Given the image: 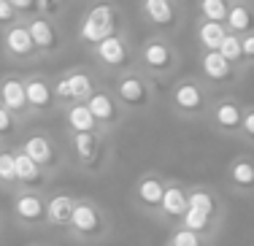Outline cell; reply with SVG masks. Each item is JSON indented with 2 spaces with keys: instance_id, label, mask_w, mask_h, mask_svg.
Instances as JSON below:
<instances>
[{
  "instance_id": "cell-1",
  "label": "cell",
  "mask_w": 254,
  "mask_h": 246,
  "mask_svg": "<svg viewBox=\"0 0 254 246\" xmlns=\"http://www.w3.org/2000/svg\"><path fill=\"white\" fill-rule=\"evenodd\" d=\"M65 157L68 165L87 176H100L111 165V143L108 135L98 133H68L65 135Z\"/></svg>"
},
{
  "instance_id": "cell-2",
  "label": "cell",
  "mask_w": 254,
  "mask_h": 246,
  "mask_svg": "<svg viewBox=\"0 0 254 246\" xmlns=\"http://www.w3.org/2000/svg\"><path fill=\"white\" fill-rule=\"evenodd\" d=\"M111 233H114L111 214H108L95 197H76L73 219H70V227H68L65 236L76 244L98 246L103 241H108Z\"/></svg>"
},
{
  "instance_id": "cell-3",
  "label": "cell",
  "mask_w": 254,
  "mask_h": 246,
  "mask_svg": "<svg viewBox=\"0 0 254 246\" xmlns=\"http://www.w3.org/2000/svg\"><path fill=\"white\" fill-rule=\"evenodd\" d=\"M168 182H171V176H165L160 171H143L130 189L132 208L149 219H157L162 197H165V189H168Z\"/></svg>"
},
{
  "instance_id": "cell-4",
  "label": "cell",
  "mask_w": 254,
  "mask_h": 246,
  "mask_svg": "<svg viewBox=\"0 0 254 246\" xmlns=\"http://www.w3.org/2000/svg\"><path fill=\"white\" fill-rule=\"evenodd\" d=\"M19 152H25L33 163H38L49 179H54L65 165H68L65 149L60 146L49 133H30V135H25L19 141Z\"/></svg>"
},
{
  "instance_id": "cell-5",
  "label": "cell",
  "mask_w": 254,
  "mask_h": 246,
  "mask_svg": "<svg viewBox=\"0 0 254 246\" xmlns=\"http://www.w3.org/2000/svg\"><path fill=\"white\" fill-rule=\"evenodd\" d=\"M171 109L181 119H203L211 111V95L200 81L181 79L171 89Z\"/></svg>"
},
{
  "instance_id": "cell-6",
  "label": "cell",
  "mask_w": 254,
  "mask_h": 246,
  "mask_svg": "<svg viewBox=\"0 0 254 246\" xmlns=\"http://www.w3.org/2000/svg\"><path fill=\"white\" fill-rule=\"evenodd\" d=\"M46 195L49 192L16 189L11 195V214L22 230H44L46 225Z\"/></svg>"
},
{
  "instance_id": "cell-7",
  "label": "cell",
  "mask_w": 254,
  "mask_h": 246,
  "mask_svg": "<svg viewBox=\"0 0 254 246\" xmlns=\"http://www.w3.org/2000/svg\"><path fill=\"white\" fill-rule=\"evenodd\" d=\"M114 98L119 100V106H122L125 111H146L154 100V92H152V84L146 81V76L122 73L117 79Z\"/></svg>"
},
{
  "instance_id": "cell-8",
  "label": "cell",
  "mask_w": 254,
  "mask_h": 246,
  "mask_svg": "<svg viewBox=\"0 0 254 246\" xmlns=\"http://www.w3.org/2000/svg\"><path fill=\"white\" fill-rule=\"evenodd\" d=\"M87 109L92 111V117H95V122H98L103 135H111L127 117V111L119 106V100L111 92H106V89H95L92 98L87 100Z\"/></svg>"
},
{
  "instance_id": "cell-9",
  "label": "cell",
  "mask_w": 254,
  "mask_h": 246,
  "mask_svg": "<svg viewBox=\"0 0 254 246\" xmlns=\"http://www.w3.org/2000/svg\"><path fill=\"white\" fill-rule=\"evenodd\" d=\"M208 122L216 133L222 135H233L238 138L241 135V122H244V106L233 98H222L216 103H211V111H208Z\"/></svg>"
},
{
  "instance_id": "cell-10",
  "label": "cell",
  "mask_w": 254,
  "mask_h": 246,
  "mask_svg": "<svg viewBox=\"0 0 254 246\" xmlns=\"http://www.w3.org/2000/svg\"><path fill=\"white\" fill-rule=\"evenodd\" d=\"M187 211H190V189L181 182H176V179H171V182H168V189H165V197H162L160 214H157L154 222L173 227L184 219Z\"/></svg>"
},
{
  "instance_id": "cell-11",
  "label": "cell",
  "mask_w": 254,
  "mask_h": 246,
  "mask_svg": "<svg viewBox=\"0 0 254 246\" xmlns=\"http://www.w3.org/2000/svg\"><path fill=\"white\" fill-rule=\"evenodd\" d=\"M114 27H117V19H114V8L106 3L95 5V8H89L87 19H84L81 25V38L87 41V44H103L106 38H111L114 35Z\"/></svg>"
},
{
  "instance_id": "cell-12",
  "label": "cell",
  "mask_w": 254,
  "mask_h": 246,
  "mask_svg": "<svg viewBox=\"0 0 254 246\" xmlns=\"http://www.w3.org/2000/svg\"><path fill=\"white\" fill-rule=\"evenodd\" d=\"M227 187L238 197H254V157L252 154H235L227 163Z\"/></svg>"
},
{
  "instance_id": "cell-13",
  "label": "cell",
  "mask_w": 254,
  "mask_h": 246,
  "mask_svg": "<svg viewBox=\"0 0 254 246\" xmlns=\"http://www.w3.org/2000/svg\"><path fill=\"white\" fill-rule=\"evenodd\" d=\"M76 197L73 192H49L46 195V225L52 230H63L68 233L70 219H73V208H76Z\"/></svg>"
},
{
  "instance_id": "cell-14",
  "label": "cell",
  "mask_w": 254,
  "mask_h": 246,
  "mask_svg": "<svg viewBox=\"0 0 254 246\" xmlns=\"http://www.w3.org/2000/svg\"><path fill=\"white\" fill-rule=\"evenodd\" d=\"M25 95H27V109H30V117L33 114H52L54 109L60 106L57 95H54V87L44 76H30L25 81Z\"/></svg>"
},
{
  "instance_id": "cell-15",
  "label": "cell",
  "mask_w": 254,
  "mask_h": 246,
  "mask_svg": "<svg viewBox=\"0 0 254 246\" xmlns=\"http://www.w3.org/2000/svg\"><path fill=\"white\" fill-rule=\"evenodd\" d=\"M14 163H16V189H35V192H46L52 179L44 173V168L27 157L25 152L14 149Z\"/></svg>"
},
{
  "instance_id": "cell-16",
  "label": "cell",
  "mask_w": 254,
  "mask_h": 246,
  "mask_svg": "<svg viewBox=\"0 0 254 246\" xmlns=\"http://www.w3.org/2000/svg\"><path fill=\"white\" fill-rule=\"evenodd\" d=\"M190 189V208L192 211H200L205 214V217L211 219H219L225 222V200L219 197V192H216L214 187H208V184H192Z\"/></svg>"
},
{
  "instance_id": "cell-17",
  "label": "cell",
  "mask_w": 254,
  "mask_h": 246,
  "mask_svg": "<svg viewBox=\"0 0 254 246\" xmlns=\"http://www.w3.org/2000/svg\"><path fill=\"white\" fill-rule=\"evenodd\" d=\"M141 60L146 65V70L154 76H168L173 70V65H176V55H173V49L165 41H146Z\"/></svg>"
},
{
  "instance_id": "cell-18",
  "label": "cell",
  "mask_w": 254,
  "mask_h": 246,
  "mask_svg": "<svg viewBox=\"0 0 254 246\" xmlns=\"http://www.w3.org/2000/svg\"><path fill=\"white\" fill-rule=\"evenodd\" d=\"M0 106H5L11 114H16L19 119L30 117L27 109V95H25V81L16 79V76H5L0 81Z\"/></svg>"
},
{
  "instance_id": "cell-19",
  "label": "cell",
  "mask_w": 254,
  "mask_h": 246,
  "mask_svg": "<svg viewBox=\"0 0 254 246\" xmlns=\"http://www.w3.org/2000/svg\"><path fill=\"white\" fill-rule=\"evenodd\" d=\"M5 52H8L11 57H16V60H30L35 55V44H33V35H30V30L27 27H22V25H14V27H8L5 30Z\"/></svg>"
},
{
  "instance_id": "cell-20",
  "label": "cell",
  "mask_w": 254,
  "mask_h": 246,
  "mask_svg": "<svg viewBox=\"0 0 254 246\" xmlns=\"http://www.w3.org/2000/svg\"><path fill=\"white\" fill-rule=\"evenodd\" d=\"M63 111H65V130L68 133H98L100 130L92 111L87 109V103H70Z\"/></svg>"
},
{
  "instance_id": "cell-21",
  "label": "cell",
  "mask_w": 254,
  "mask_h": 246,
  "mask_svg": "<svg viewBox=\"0 0 254 246\" xmlns=\"http://www.w3.org/2000/svg\"><path fill=\"white\" fill-rule=\"evenodd\" d=\"M200 70L211 84H227L233 79V65H230L219 52H205L200 57Z\"/></svg>"
},
{
  "instance_id": "cell-22",
  "label": "cell",
  "mask_w": 254,
  "mask_h": 246,
  "mask_svg": "<svg viewBox=\"0 0 254 246\" xmlns=\"http://www.w3.org/2000/svg\"><path fill=\"white\" fill-rule=\"evenodd\" d=\"M30 35H33V44L38 52H57L60 49V35L57 30H54V25L49 19H44V16H38V19H33L27 25Z\"/></svg>"
},
{
  "instance_id": "cell-23",
  "label": "cell",
  "mask_w": 254,
  "mask_h": 246,
  "mask_svg": "<svg viewBox=\"0 0 254 246\" xmlns=\"http://www.w3.org/2000/svg\"><path fill=\"white\" fill-rule=\"evenodd\" d=\"M95 55H98V60L106 68L117 70V68H122V65H127V46L119 35H111V38H106L103 44H98Z\"/></svg>"
},
{
  "instance_id": "cell-24",
  "label": "cell",
  "mask_w": 254,
  "mask_h": 246,
  "mask_svg": "<svg viewBox=\"0 0 254 246\" xmlns=\"http://www.w3.org/2000/svg\"><path fill=\"white\" fill-rule=\"evenodd\" d=\"M179 225L190 227L192 233L208 238V241H216V238H219V230H222V222L219 219H211V217H205V214H200V211H192V208L184 214V219H181Z\"/></svg>"
},
{
  "instance_id": "cell-25",
  "label": "cell",
  "mask_w": 254,
  "mask_h": 246,
  "mask_svg": "<svg viewBox=\"0 0 254 246\" xmlns=\"http://www.w3.org/2000/svg\"><path fill=\"white\" fill-rule=\"evenodd\" d=\"M65 79L70 84V103H87V100L92 98L95 81L89 73H84V70H70Z\"/></svg>"
},
{
  "instance_id": "cell-26",
  "label": "cell",
  "mask_w": 254,
  "mask_h": 246,
  "mask_svg": "<svg viewBox=\"0 0 254 246\" xmlns=\"http://www.w3.org/2000/svg\"><path fill=\"white\" fill-rule=\"evenodd\" d=\"M143 11H146L149 22L157 27H168L176 19V11H173L171 0H143Z\"/></svg>"
},
{
  "instance_id": "cell-27",
  "label": "cell",
  "mask_w": 254,
  "mask_h": 246,
  "mask_svg": "<svg viewBox=\"0 0 254 246\" xmlns=\"http://www.w3.org/2000/svg\"><path fill=\"white\" fill-rule=\"evenodd\" d=\"M0 189L14 195L16 192V163H14V149L3 146L0 149Z\"/></svg>"
},
{
  "instance_id": "cell-28",
  "label": "cell",
  "mask_w": 254,
  "mask_h": 246,
  "mask_svg": "<svg viewBox=\"0 0 254 246\" xmlns=\"http://www.w3.org/2000/svg\"><path fill=\"white\" fill-rule=\"evenodd\" d=\"M22 124H25V119L11 114L5 106H0V143H3V146L14 143L16 138L22 135Z\"/></svg>"
},
{
  "instance_id": "cell-29",
  "label": "cell",
  "mask_w": 254,
  "mask_h": 246,
  "mask_svg": "<svg viewBox=\"0 0 254 246\" xmlns=\"http://www.w3.org/2000/svg\"><path fill=\"white\" fill-rule=\"evenodd\" d=\"M197 38H200L205 52H219L222 41L227 38V30H225V25H219V22H203V25L197 27Z\"/></svg>"
},
{
  "instance_id": "cell-30",
  "label": "cell",
  "mask_w": 254,
  "mask_h": 246,
  "mask_svg": "<svg viewBox=\"0 0 254 246\" xmlns=\"http://www.w3.org/2000/svg\"><path fill=\"white\" fill-rule=\"evenodd\" d=\"M168 244H173V246H216V241H208V238L197 236V233H192L184 225H173L168 230Z\"/></svg>"
},
{
  "instance_id": "cell-31",
  "label": "cell",
  "mask_w": 254,
  "mask_h": 246,
  "mask_svg": "<svg viewBox=\"0 0 254 246\" xmlns=\"http://www.w3.org/2000/svg\"><path fill=\"white\" fill-rule=\"evenodd\" d=\"M227 27H230V33H235V35H241V33L249 35L252 27H254L252 11L246 8V5H233V8L227 11Z\"/></svg>"
},
{
  "instance_id": "cell-32",
  "label": "cell",
  "mask_w": 254,
  "mask_h": 246,
  "mask_svg": "<svg viewBox=\"0 0 254 246\" xmlns=\"http://www.w3.org/2000/svg\"><path fill=\"white\" fill-rule=\"evenodd\" d=\"M219 55L225 57L230 65H238V62H244V46H241V35H235V33H227V38L222 41V46H219Z\"/></svg>"
},
{
  "instance_id": "cell-33",
  "label": "cell",
  "mask_w": 254,
  "mask_h": 246,
  "mask_svg": "<svg viewBox=\"0 0 254 246\" xmlns=\"http://www.w3.org/2000/svg\"><path fill=\"white\" fill-rule=\"evenodd\" d=\"M200 11L205 16V22H219V25H225L230 5L225 0H200Z\"/></svg>"
},
{
  "instance_id": "cell-34",
  "label": "cell",
  "mask_w": 254,
  "mask_h": 246,
  "mask_svg": "<svg viewBox=\"0 0 254 246\" xmlns=\"http://www.w3.org/2000/svg\"><path fill=\"white\" fill-rule=\"evenodd\" d=\"M241 141L249 143V146H254V106H249V109H244V122H241Z\"/></svg>"
},
{
  "instance_id": "cell-35",
  "label": "cell",
  "mask_w": 254,
  "mask_h": 246,
  "mask_svg": "<svg viewBox=\"0 0 254 246\" xmlns=\"http://www.w3.org/2000/svg\"><path fill=\"white\" fill-rule=\"evenodd\" d=\"M38 11L46 16H57L60 11H63V0H38Z\"/></svg>"
},
{
  "instance_id": "cell-36",
  "label": "cell",
  "mask_w": 254,
  "mask_h": 246,
  "mask_svg": "<svg viewBox=\"0 0 254 246\" xmlns=\"http://www.w3.org/2000/svg\"><path fill=\"white\" fill-rule=\"evenodd\" d=\"M16 11L14 5L8 3V0H0V25H8V22H14Z\"/></svg>"
},
{
  "instance_id": "cell-37",
  "label": "cell",
  "mask_w": 254,
  "mask_h": 246,
  "mask_svg": "<svg viewBox=\"0 0 254 246\" xmlns=\"http://www.w3.org/2000/svg\"><path fill=\"white\" fill-rule=\"evenodd\" d=\"M241 46H244V60L246 62H254V33L244 35V38H241Z\"/></svg>"
},
{
  "instance_id": "cell-38",
  "label": "cell",
  "mask_w": 254,
  "mask_h": 246,
  "mask_svg": "<svg viewBox=\"0 0 254 246\" xmlns=\"http://www.w3.org/2000/svg\"><path fill=\"white\" fill-rule=\"evenodd\" d=\"M11 5H14V11H19V14H30L33 8H38V0H8Z\"/></svg>"
},
{
  "instance_id": "cell-39",
  "label": "cell",
  "mask_w": 254,
  "mask_h": 246,
  "mask_svg": "<svg viewBox=\"0 0 254 246\" xmlns=\"http://www.w3.org/2000/svg\"><path fill=\"white\" fill-rule=\"evenodd\" d=\"M0 236H3V214H0Z\"/></svg>"
},
{
  "instance_id": "cell-40",
  "label": "cell",
  "mask_w": 254,
  "mask_h": 246,
  "mask_svg": "<svg viewBox=\"0 0 254 246\" xmlns=\"http://www.w3.org/2000/svg\"><path fill=\"white\" fill-rule=\"evenodd\" d=\"M30 246H46V244H30Z\"/></svg>"
},
{
  "instance_id": "cell-41",
  "label": "cell",
  "mask_w": 254,
  "mask_h": 246,
  "mask_svg": "<svg viewBox=\"0 0 254 246\" xmlns=\"http://www.w3.org/2000/svg\"><path fill=\"white\" fill-rule=\"evenodd\" d=\"M165 246H173V244H165Z\"/></svg>"
},
{
  "instance_id": "cell-42",
  "label": "cell",
  "mask_w": 254,
  "mask_h": 246,
  "mask_svg": "<svg viewBox=\"0 0 254 246\" xmlns=\"http://www.w3.org/2000/svg\"><path fill=\"white\" fill-rule=\"evenodd\" d=\"M0 149H3V143H0Z\"/></svg>"
}]
</instances>
